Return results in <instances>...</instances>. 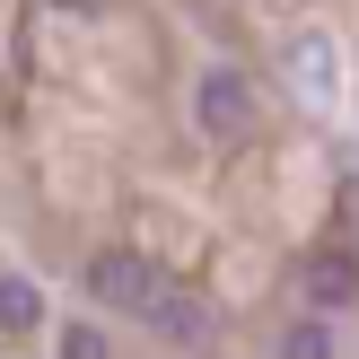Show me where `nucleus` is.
Listing matches in <instances>:
<instances>
[{
  "mask_svg": "<svg viewBox=\"0 0 359 359\" xmlns=\"http://www.w3.org/2000/svg\"><path fill=\"white\" fill-rule=\"evenodd\" d=\"M79 280H88V298H97V307H114V316H149L158 298L175 290V272H158L149 255H123V245H105Z\"/></svg>",
  "mask_w": 359,
  "mask_h": 359,
  "instance_id": "f257e3e1",
  "label": "nucleus"
},
{
  "mask_svg": "<svg viewBox=\"0 0 359 359\" xmlns=\"http://www.w3.org/2000/svg\"><path fill=\"white\" fill-rule=\"evenodd\" d=\"M193 114H202L210 140H245L255 132V88H245V70H210L202 97H193Z\"/></svg>",
  "mask_w": 359,
  "mask_h": 359,
  "instance_id": "f03ea898",
  "label": "nucleus"
},
{
  "mask_svg": "<svg viewBox=\"0 0 359 359\" xmlns=\"http://www.w3.org/2000/svg\"><path fill=\"white\" fill-rule=\"evenodd\" d=\"M149 325L167 333L175 351H202L210 333H219V316H210V298H193V290H167V298H158V307H149Z\"/></svg>",
  "mask_w": 359,
  "mask_h": 359,
  "instance_id": "7ed1b4c3",
  "label": "nucleus"
},
{
  "mask_svg": "<svg viewBox=\"0 0 359 359\" xmlns=\"http://www.w3.org/2000/svg\"><path fill=\"white\" fill-rule=\"evenodd\" d=\"M307 307H359V263L351 255H316L307 263Z\"/></svg>",
  "mask_w": 359,
  "mask_h": 359,
  "instance_id": "20e7f679",
  "label": "nucleus"
},
{
  "mask_svg": "<svg viewBox=\"0 0 359 359\" xmlns=\"http://www.w3.org/2000/svg\"><path fill=\"white\" fill-rule=\"evenodd\" d=\"M35 325H44V290L18 280V272H0V333H35Z\"/></svg>",
  "mask_w": 359,
  "mask_h": 359,
  "instance_id": "39448f33",
  "label": "nucleus"
},
{
  "mask_svg": "<svg viewBox=\"0 0 359 359\" xmlns=\"http://www.w3.org/2000/svg\"><path fill=\"white\" fill-rule=\"evenodd\" d=\"M280 359H342V351H333V325H325V316H298V325L280 333Z\"/></svg>",
  "mask_w": 359,
  "mask_h": 359,
  "instance_id": "423d86ee",
  "label": "nucleus"
},
{
  "mask_svg": "<svg viewBox=\"0 0 359 359\" xmlns=\"http://www.w3.org/2000/svg\"><path fill=\"white\" fill-rule=\"evenodd\" d=\"M290 70H298L307 88H333V53H325V35H298V44H290Z\"/></svg>",
  "mask_w": 359,
  "mask_h": 359,
  "instance_id": "0eeeda50",
  "label": "nucleus"
},
{
  "mask_svg": "<svg viewBox=\"0 0 359 359\" xmlns=\"http://www.w3.org/2000/svg\"><path fill=\"white\" fill-rule=\"evenodd\" d=\"M62 359H105V333L97 325H70L62 333Z\"/></svg>",
  "mask_w": 359,
  "mask_h": 359,
  "instance_id": "6e6552de",
  "label": "nucleus"
},
{
  "mask_svg": "<svg viewBox=\"0 0 359 359\" xmlns=\"http://www.w3.org/2000/svg\"><path fill=\"white\" fill-rule=\"evenodd\" d=\"M44 9H62V18H88V9H97V0H44Z\"/></svg>",
  "mask_w": 359,
  "mask_h": 359,
  "instance_id": "1a4fd4ad",
  "label": "nucleus"
}]
</instances>
